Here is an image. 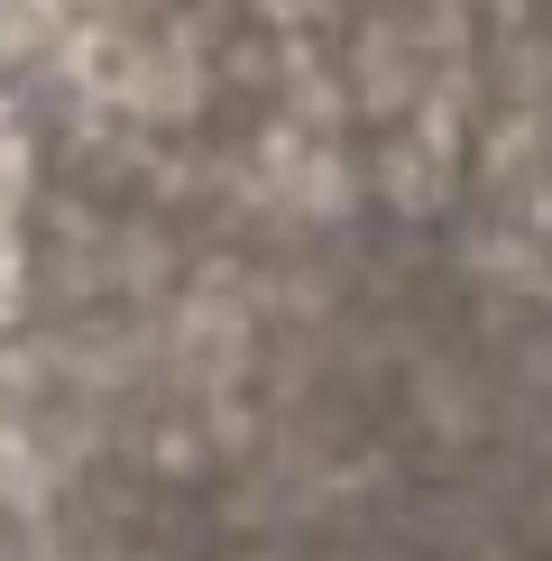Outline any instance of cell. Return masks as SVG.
Instances as JSON below:
<instances>
[{
  "mask_svg": "<svg viewBox=\"0 0 552 561\" xmlns=\"http://www.w3.org/2000/svg\"><path fill=\"white\" fill-rule=\"evenodd\" d=\"M0 194H19V121H10V102H0Z\"/></svg>",
  "mask_w": 552,
  "mask_h": 561,
  "instance_id": "6da1fadb",
  "label": "cell"
},
{
  "mask_svg": "<svg viewBox=\"0 0 552 561\" xmlns=\"http://www.w3.org/2000/svg\"><path fill=\"white\" fill-rule=\"evenodd\" d=\"M10 295H19V249H10V230H0V322H10Z\"/></svg>",
  "mask_w": 552,
  "mask_h": 561,
  "instance_id": "7a4b0ae2",
  "label": "cell"
}]
</instances>
